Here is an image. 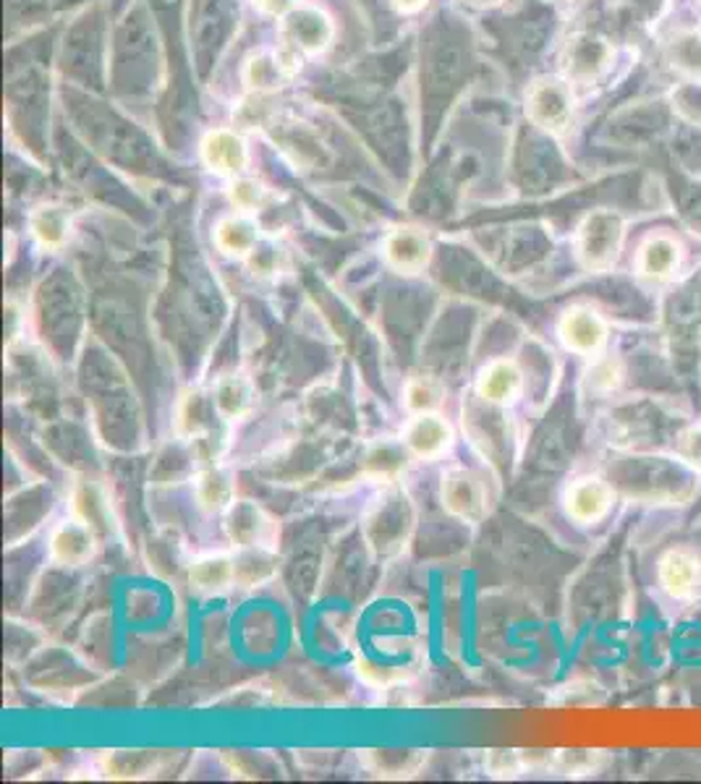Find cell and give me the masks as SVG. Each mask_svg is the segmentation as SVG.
Returning a JSON list of instances; mask_svg holds the SVG:
<instances>
[{
	"label": "cell",
	"instance_id": "1",
	"mask_svg": "<svg viewBox=\"0 0 701 784\" xmlns=\"http://www.w3.org/2000/svg\"><path fill=\"white\" fill-rule=\"evenodd\" d=\"M608 482L637 505L681 507L697 497L699 471L678 455L625 453L610 463Z\"/></svg>",
	"mask_w": 701,
	"mask_h": 784
},
{
	"label": "cell",
	"instance_id": "2",
	"mask_svg": "<svg viewBox=\"0 0 701 784\" xmlns=\"http://www.w3.org/2000/svg\"><path fill=\"white\" fill-rule=\"evenodd\" d=\"M689 421L657 398H633L608 413V438L623 453H657L673 448Z\"/></svg>",
	"mask_w": 701,
	"mask_h": 784
},
{
	"label": "cell",
	"instance_id": "3",
	"mask_svg": "<svg viewBox=\"0 0 701 784\" xmlns=\"http://www.w3.org/2000/svg\"><path fill=\"white\" fill-rule=\"evenodd\" d=\"M411 531H414V507L405 492L390 490L372 502V507L364 515V539L372 546V552L390 557L398 554L409 542Z\"/></svg>",
	"mask_w": 701,
	"mask_h": 784
},
{
	"label": "cell",
	"instance_id": "4",
	"mask_svg": "<svg viewBox=\"0 0 701 784\" xmlns=\"http://www.w3.org/2000/svg\"><path fill=\"white\" fill-rule=\"evenodd\" d=\"M625 225L618 212L597 210L587 214L575 233V257L589 272H604L615 264L623 247Z\"/></svg>",
	"mask_w": 701,
	"mask_h": 784
},
{
	"label": "cell",
	"instance_id": "5",
	"mask_svg": "<svg viewBox=\"0 0 701 784\" xmlns=\"http://www.w3.org/2000/svg\"><path fill=\"white\" fill-rule=\"evenodd\" d=\"M618 502L615 486L608 482V476L584 473L565 484L563 490V510L575 526H597L612 513Z\"/></svg>",
	"mask_w": 701,
	"mask_h": 784
},
{
	"label": "cell",
	"instance_id": "6",
	"mask_svg": "<svg viewBox=\"0 0 701 784\" xmlns=\"http://www.w3.org/2000/svg\"><path fill=\"white\" fill-rule=\"evenodd\" d=\"M558 340L575 356L594 359L610 343V324L592 306H571L558 320Z\"/></svg>",
	"mask_w": 701,
	"mask_h": 784
},
{
	"label": "cell",
	"instance_id": "7",
	"mask_svg": "<svg viewBox=\"0 0 701 784\" xmlns=\"http://www.w3.org/2000/svg\"><path fill=\"white\" fill-rule=\"evenodd\" d=\"M440 502L445 513L461 523H479L490 507L482 476L469 469H450L442 473Z\"/></svg>",
	"mask_w": 701,
	"mask_h": 784
},
{
	"label": "cell",
	"instance_id": "8",
	"mask_svg": "<svg viewBox=\"0 0 701 784\" xmlns=\"http://www.w3.org/2000/svg\"><path fill=\"white\" fill-rule=\"evenodd\" d=\"M223 531L233 550L249 546H276L278 523L268 510H262L252 500H236L223 513Z\"/></svg>",
	"mask_w": 701,
	"mask_h": 784
},
{
	"label": "cell",
	"instance_id": "9",
	"mask_svg": "<svg viewBox=\"0 0 701 784\" xmlns=\"http://www.w3.org/2000/svg\"><path fill=\"white\" fill-rule=\"evenodd\" d=\"M657 586L673 602H689L701 591V554L691 546H670L657 560Z\"/></svg>",
	"mask_w": 701,
	"mask_h": 784
},
{
	"label": "cell",
	"instance_id": "10",
	"mask_svg": "<svg viewBox=\"0 0 701 784\" xmlns=\"http://www.w3.org/2000/svg\"><path fill=\"white\" fill-rule=\"evenodd\" d=\"M403 445L417 461H440L453 448L455 432L442 413H414L401 434Z\"/></svg>",
	"mask_w": 701,
	"mask_h": 784
},
{
	"label": "cell",
	"instance_id": "11",
	"mask_svg": "<svg viewBox=\"0 0 701 784\" xmlns=\"http://www.w3.org/2000/svg\"><path fill=\"white\" fill-rule=\"evenodd\" d=\"M100 536L94 534L84 521H79V517H66V521H61L53 529V534H50L48 550L50 560L58 562V565L81 567L94 560Z\"/></svg>",
	"mask_w": 701,
	"mask_h": 784
},
{
	"label": "cell",
	"instance_id": "12",
	"mask_svg": "<svg viewBox=\"0 0 701 784\" xmlns=\"http://www.w3.org/2000/svg\"><path fill=\"white\" fill-rule=\"evenodd\" d=\"M523 384H527V376H523V369L515 364L513 359H494L487 366H482L474 390L479 401H484L487 405L511 409L521 398Z\"/></svg>",
	"mask_w": 701,
	"mask_h": 784
},
{
	"label": "cell",
	"instance_id": "13",
	"mask_svg": "<svg viewBox=\"0 0 701 784\" xmlns=\"http://www.w3.org/2000/svg\"><path fill=\"white\" fill-rule=\"evenodd\" d=\"M529 115L531 121L542 129L560 134L568 129L573 113V98L568 92L565 84H560L555 79H540L529 92Z\"/></svg>",
	"mask_w": 701,
	"mask_h": 784
},
{
	"label": "cell",
	"instance_id": "14",
	"mask_svg": "<svg viewBox=\"0 0 701 784\" xmlns=\"http://www.w3.org/2000/svg\"><path fill=\"white\" fill-rule=\"evenodd\" d=\"M385 262L398 275H419L432 259V243L419 228H395L382 243Z\"/></svg>",
	"mask_w": 701,
	"mask_h": 784
},
{
	"label": "cell",
	"instance_id": "15",
	"mask_svg": "<svg viewBox=\"0 0 701 784\" xmlns=\"http://www.w3.org/2000/svg\"><path fill=\"white\" fill-rule=\"evenodd\" d=\"M218 419H223L212 401V392L189 390L176 405V434L181 440H194L218 429Z\"/></svg>",
	"mask_w": 701,
	"mask_h": 784
},
{
	"label": "cell",
	"instance_id": "16",
	"mask_svg": "<svg viewBox=\"0 0 701 784\" xmlns=\"http://www.w3.org/2000/svg\"><path fill=\"white\" fill-rule=\"evenodd\" d=\"M189 586L199 596H218L236 586V560L233 554L210 552L197 557L189 565Z\"/></svg>",
	"mask_w": 701,
	"mask_h": 784
},
{
	"label": "cell",
	"instance_id": "17",
	"mask_svg": "<svg viewBox=\"0 0 701 784\" xmlns=\"http://www.w3.org/2000/svg\"><path fill=\"white\" fill-rule=\"evenodd\" d=\"M286 37L301 53H320L333 40V24L317 9H293L286 13Z\"/></svg>",
	"mask_w": 701,
	"mask_h": 784
},
{
	"label": "cell",
	"instance_id": "18",
	"mask_svg": "<svg viewBox=\"0 0 701 784\" xmlns=\"http://www.w3.org/2000/svg\"><path fill=\"white\" fill-rule=\"evenodd\" d=\"M612 50L602 37L597 34H575L565 48V71L575 81H592L610 63Z\"/></svg>",
	"mask_w": 701,
	"mask_h": 784
},
{
	"label": "cell",
	"instance_id": "19",
	"mask_svg": "<svg viewBox=\"0 0 701 784\" xmlns=\"http://www.w3.org/2000/svg\"><path fill=\"white\" fill-rule=\"evenodd\" d=\"M681 268V247L670 235H652L644 241L637 257L639 278L649 283H665Z\"/></svg>",
	"mask_w": 701,
	"mask_h": 784
},
{
	"label": "cell",
	"instance_id": "20",
	"mask_svg": "<svg viewBox=\"0 0 701 784\" xmlns=\"http://www.w3.org/2000/svg\"><path fill=\"white\" fill-rule=\"evenodd\" d=\"M194 500L197 507L210 515H223L236 502V482L233 476L220 465H204L194 473Z\"/></svg>",
	"mask_w": 701,
	"mask_h": 784
},
{
	"label": "cell",
	"instance_id": "21",
	"mask_svg": "<svg viewBox=\"0 0 701 784\" xmlns=\"http://www.w3.org/2000/svg\"><path fill=\"white\" fill-rule=\"evenodd\" d=\"M71 510L73 517L84 521L100 539L113 534V507L106 490L94 482H79L71 492Z\"/></svg>",
	"mask_w": 701,
	"mask_h": 784
},
{
	"label": "cell",
	"instance_id": "22",
	"mask_svg": "<svg viewBox=\"0 0 701 784\" xmlns=\"http://www.w3.org/2000/svg\"><path fill=\"white\" fill-rule=\"evenodd\" d=\"M210 392L223 421H239L243 416H249V411L254 409V401H257L254 382L241 372L218 376V382L212 384Z\"/></svg>",
	"mask_w": 701,
	"mask_h": 784
},
{
	"label": "cell",
	"instance_id": "23",
	"mask_svg": "<svg viewBox=\"0 0 701 784\" xmlns=\"http://www.w3.org/2000/svg\"><path fill=\"white\" fill-rule=\"evenodd\" d=\"M216 247L226 257L249 259V254L260 247V228L247 214H231L216 225Z\"/></svg>",
	"mask_w": 701,
	"mask_h": 784
},
{
	"label": "cell",
	"instance_id": "24",
	"mask_svg": "<svg viewBox=\"0 0 701 784\" xmlns=\"http://www.w3.org/2000/svg\"><path fill=\"white\" fill-rule=\"evenodd\" d=\"M202 158L220 175H236L247 165V147L233 131H212L202 142Z\"/></svg>",
	"mask_w": 701,
	"mask_h": 784
},
{
	"label": "cell",
	"instance_id": "25",
	"mask_svg": "<svg viewBox=\"0 0 701 784\" xmlns=\"http://www.w3.org/2000/svg\"><path fill=\"white\" fill-rule=\"evenodd\" d=\"M409 458H414L409 453V448L401 442H374L372 448L367 450L364 461H361V469H364L367 476L382 479V482L393 484L398 476L405 471V465H409Z\"/></svg>",
	"mask_w": 701,
	"mask_h": 784
},
{
	"label": "cell",
	"instance_id": "26",
	"mask_svg": "<svg viewBox=\"0 0 701 784\" xmlns=\"http://www.w3.org/2000/svg\"><path fill=\"white\" fill-rule=\"evenodd\" d=\"M29 231H32L34 241L40 243L46 251H58L66 247L71 233V218L63 207L58 204H46L37 207L29 218Z\"/></svg>",
	"mask_w": 701,
	"mask_h": 784
},
{
	"label": "cell",
	"instance_id": "27",
	"mask_svg": "<svg viewBox=\"0 0 701 784\" xmlns=\"http://www.w3.org/2000/svg\"><path fill=\"white\" fill-rule=\"evenodd\" d=\"M236 583L239 586H260L270 581L278 571L276 546H249V550H236Z\"/></svg>",
	"mask_w": 701,
	"mask_h": 784
},
{
	"label": "cell",
	"instance_id": "28",
	"mask_svg": "<svg viewBox=\"0 0 701 784\" xmlns=\"http://www.w3.org/2000/svg\"><path fill=\"white\" fill-rule=\"evenodd\" d=\"M625 382V366L621 359L610 356V353H600V356L592 359V364L587 366L584 372V392L589 398H612L618 395V390L623 388Z\"/></svg>",
	"mask_w": 701,
	"mask_h": 784
},
{
	"label": "cell",
	"instance_id": "29",
	"mask_svg": "<svg viewBox=\"0 0 701 784\" xmlns=\"http://www.w3.org/2000/svg\"><path fill=\"white\" fill-rule=\"evenodd\" d=\"M445 403V388L430 374L411 376L403 388V405L405 411L414 413H438Z\"/></svg>",
	"mask_w": 701,
	"mask_h": 784
},
{
	"label": "cell",
	"instance_id": "30",
	"mask_svg": "<svg viewBox=\"0 0 701 784\" xmlns=\"http://www.w3.org/2000/svg\"><path fill=\"white\" fill-rule=\"evenodd\" d=\"M286 77H291V71H288L286 63L280 61V56L257 53L252 61L247 63V81L257 92L278 90Z\"/></svg>",
	"mask_w": 701,
	"mask_h": 784
},
{
	"label": "cell",
	"instance_id": "31",
	"mask_svg": "<svg viewBox=\"0 0 701 784\" xmlns=\"http://www.w3.org/2000/svg\"><path fill=\"white\" fill-rule=\"evenodd\" d=\"M670 61L689 77H701V34L685 32L670 42Z\"/></svg>",
	"mask_w": 701,
	"mask_h": 784
},
{
	"label": "cell",
	"instance_id": "32",
	"mask_svg": "<svg viewBox=\"0 0 701 784\" xmlns=\"http://www.w3.org/2000/svg\"><path fill=\"white\" fill-rule=\"evenodd\" d=\"M540 764L537 756H527L523 751H490L484 758L487 772L492 776H515L527 766Z\"/></svg>",
	"mask_w": 701,
	"mask_h": 784
},
{
	"label": "cell",
	"instance_id": "33",
	"mask_svg": "<svg viewBox=\"0 0 701 784\" xmlns=\"http://www.w3.org/2000/svg\"><path fill=\"white\" fill-rule=\"evenodd\" d=\"M231 202L236 210H241V212H254V210H260V207L264 204V199H268V189L262 187V183H257L254 179H239V181H233V187L231 191Z\"/></svg>",
	"mask_w": 701,
	"mask_h": 784
},
{
	"label": "cell",
	"instance_id": "34",
	"mask_svg": "<svg viewBox=\"0 0 701 784\" xmlns=\"http://www.w3.org/2000/svg\"><path fill=\"white\" fill-rule=\"evenodd\" d=\"M600 761L602 756L597 751H558L555 766L560 772L579 776V774L594 772V768L600 766Z\"/></svg>",
	"mask_w": 701,
	"mask_h": 784
},
{
	"label": "cell",
	"instance_id": "35",
	"mask_svg": "<svg viewBox=\"0 0 701 784\" xmlns=\"http://www.w3.org/2000/svg\"><path fill=\"white\" fill-rule=\"evenodd\" d=\"M675 455L701 473V421L689 424L675 442Z\"/></svg>",
	"mask_w": 701,
	"mask_h": 784
},
{
	"label": "cell",
	"instance_id": "36",
	"mask_svg": "<svg viewBox=\"0 0 701 784\" xmlns=\"http://www.w3.org/2000/svg\"><path fill=\"white\" fill-rule=\"evenodd\" d=\"M249 268L254 270V275H270V272H278V251L268 247H257L252 254H249Z\"/></svg>",
	"mask_w": 701,
	"mask_h": 784
},
{
	"label": "cell",
	"instance_id": "37",
	"mask_svg": "<svg viewBox=\"0 0 701 784\" xmlns=\"http://www.w3.org/2000/svg\"><path fill=\"white\" fill-rule=\"evenodd\" d=\"M254 3L268 13H283L291 6V0H254Z\"/></svg>",
	"mask_w": 701,
	"mask_h": 784
},
{
	"label": "cell",
	"instance_id": "38",
	"mask_svg": "<svg viewBox=\"0 0 701 784\" xmlns=\"http://www.w3.org/2000/svg\"><path fill=\"white\" fill-rule=\"evenodd\" d=\"M395 6H398V9H401L403 13H411V11L422 9L424 0H395Z\"/></svg>",
	"mask_w": 701,
	"mask_h": 784
},
{
	"label": "cell",
	"instance_id": "39",
	"mask_svg": "<svg viewBox=\"0 0 701 784\" xmlns=\"http://www.w3.org/2000/svg\"><path fill=\"white\" fill-rule=\"evenodd\" d=\"M469 3H474V6H494V3H500V0H469Z\"/></svg>",
	"mask_w": 701,
	"mask_h": 784
}]
</instances>
